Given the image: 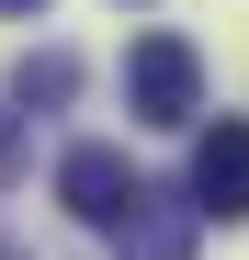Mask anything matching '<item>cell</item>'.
I'll return each mask as SVG.
<instances>
[{
	"label": "cell",
	"instance_id": "obj_7",
	"mask_svg": "<svg viewBox=\"0 0 249 260\" xmlns=\"http://www.w3.org/2000/svg\"><path fill=\"white\" fill-rule=\"evenodd\" d=\"M0 12H46V0H0Z\"/></svg>",
	"mask_w": 249,
	"mask_h": 260
},
{
	"label": "cell",
	"instance_id": "obj_2",
	"mask_svg": "<svg viewBox=\"0 0 249 260\" xmlns=\"http://www.w3.org/2000/svg\"><path fill=\"white\" fill-rule=\"evenodd\" d=\"M136 192H147V181L124 170V147H68V158H57V204L79 215V226H102V238L136 215Z\"/></svg>",
	"mask_w": 249,
	"mask_h": 260
},
{
	"label": "cell",
	"instance_id": "obj_5",
	"mask_svg": "<svg viewBox=\"0 0 249 260\" xmlns=\"http://www.w3.org/2000/svg\"><path fill=\"white\" fill-rule=\"evenodd\" d=\"M68 91H79V57H57V46H46V57H23V68H12V102H23V113H34V102H46V113H57Z\"/></svg>",
	"mask_w": 249,
	"mask_h": 260
},
{
	"label": "cell",
	"instance_id": "obj_4",
	"mask_svg": "<svg viewBox=\"0 0 249 260\" xmlns=\"http://www.w3.org/2000/svg\"><path fill=\"white\" fill-rule=\"evenodd\" d=\"M193 226H204L193 192H136V215L113 226V260H193Z\"/></svg>",
	"mask_w": 249,
	"mask_h": 260
},
{
	"label": "cell",
	"instance_id": "obj_1",
	"mask_svg": "<svg viewBox=\"0 0 249 260\" xmlns=\"http://www.w3.org/2000/svg\"><path fill=\"white\" fill-rule=\"evenodd\" d=\"M124 113L136 124H193L204 113V57L181 34H136L124 46Z\"/></svg>",
	"mask_w": 249,
	"mask_h": 260
},
{
	"label": "cell",
	"instance_id": "obj_6",
	"mask_svg": "<svg viewBox=\"0 0 249 260\" xmlns=\"http://www.w3.org/2000/svg\"><path fill=\"white\" fill-rule=\"evenodd\" d=\"M12 170H23V124L0 113V181H12Z\"/></svg>",
	"mask_w": 249,
	"mask_h": 260
},
{
	"label": "cell",
	"instance_id": "obj_3",
	"mask_svg": "<svg viewBox=\"0 0 249 260\" xmlns=\"http://www.w3.org/2000/svg\"><path fill=\"white\" fill-rule=\"evenodd\" d=\"M193 204L227 215V226L249 215V124H238V113H215V124L193 136Z\"/></svg>",
	"mask_w": 249,
	"mask_h": 260
}]
</instances>
